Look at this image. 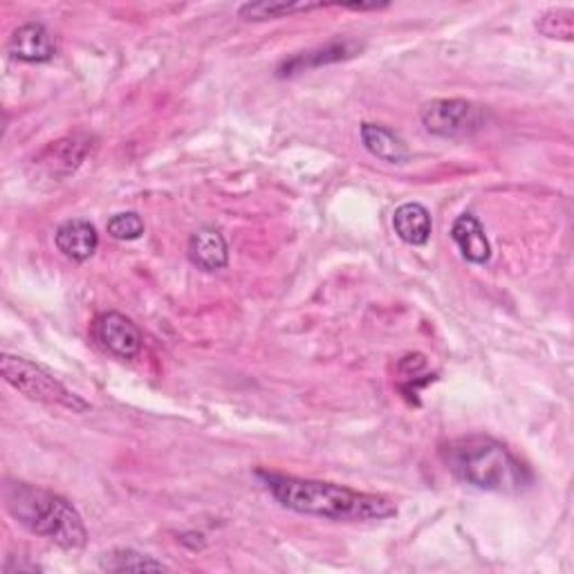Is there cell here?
I'll use <instances>...</instances> for the list:
<instances>
[{
  "label": "cell",
  "instance_id": "obj_1",
  "mask_svg": "<svg viewBox=\"0 0 574 574\" xmlns=\"http://www.w3.org/2000/svg\"><path fill=\"white\" fill-rule=\"evenodd\" d=\"M256 478L265 485L270 497L280 507L297 514L337 523L384 521L397 514L395 503L382 494H366V491H357L335 482L297 478L263 469L256 471Z\"/></svg>",
  "mask_w": 574,
  "mask_h": 574
},
{
  "label": "cell",
  "instance_id": "obj_2",
  "mask_svg": "<svg viewBox=\"0 0 574 574\" xmlns=\"http://www.w3.org/2000/svg\"><path fill=\"white\" fill-rule=\"evenodd\" d=\"M440 456L461 482L491 494L518 497L535 482V474L505 444L480 433L451 440Z\"/></svg>",
  "mask_w": 574,
  "mask_h": 574
},
{
  "label": "cell",
  "instance_id": "obj_3",
  "mask_svg": "<svg viewBox=\"0 0 574 574\" xmlns=\"http://www.w3.org/2000/svg\"><path fill=\"white\" fill-rule=\"evenodd\" d=\"M5 505L32 535L44 537L63 550H81L88 541L84 518L74 505L48 489L27 482L8 485Z\"/></svg>",
  "mask_w": 574,
  "mask_h": 574
},
{
  "label": "cell",
  "instance_id": "obj_4",
  "mask_svg": "<svg viewBox=\"0 0 574 574\" xmlns=\"http://www.w3.org/2000/svg\"><path fill=\"white\" fill-rule=\"evenodd\" d=\"M0 373H3V380L10 386H14L19 393H23L34 402L61 406L72 414H86L91 408V404L84 397L72 393L55 375H50L46 368H40L29 359L16 355H3L0 357Z\"/></svg>",
  "mask_w": 574,
  "mask_h": 574
},
{
  "label": "cell",
  "instance_id": "obj_5",
  "mask_svg": "<svg viewBox=\"0 0 574 574\" xmlns=\"http://www.w3.org/2000/svg\"><path fill=\"white\" fill-rule=\"evenodd\" d=\"M487 108L467 99H433L422 106L420 121L427 133L444 140L471 137L487 124Z\"/></svg>",
  "mask_w": 574,
  "mask_h": 574
},
{
  "label": "cell",
  "instance_id": "obj_6",
  "mask_svg": "<svg viewBox=\"0 0 574 574\" xmlns=\"http://www.w3.org/2000/svg\"><path fill=\"white\" fill-rule=\"evenodd\" d=\"M97 342L119 359H135L142 350L140 327L121 312H106L95 321Z\"/></svg>",
  "mask_w": 574,
  "mask_h": 574
},
{
  "label": "cell",
  "instance_id": "obj_7",
  "mask_svg": "<svg viewBox=\"0 0 574 574\" xmlns=\"http://www.w3.org/2000/svg\"><path fill=\"white\" fill-rule=\"evenodd\" d=\"M8 52L23 63H48L55 59L57 46L46 25L25 23L10 36Z\"/></svg>",
  "mask_w": 574,
  "mask_h": 574
},
{
  "label": "cell",
  "instance_id": "obj_8",
  "mask_svg": "<svg viewBox=\"0 0 574 574\" xmlns=\"http://www.w3.org/2000/svg\"><path fill=\"white\" fill-rule=\"evenodd\" d=\"M359 52H361V46L355 44V40H348V38L331 40V44H325L321 48H314V50H308V52H299V55H295L290 59H285L276 68V74L280 79L295 76V74L312 70V68H321V65H327V63H337V61L352 59Z\"/></svg>",
  "mask_w": 574,
  "mask_h": 574
},
{
  "label": "cell",
  "instance_id": "obj_9",
  "mask_svg": "<svg viewBox=\"0 0 574 574\" xmlns=\"http://www.w3.org/2000/svg\"><path fill=\"white\" fill-rule=\"evenodd\" d=\"M55 242H57V250L74 261V263H86L88 259L95 256L97 248H99V234L95 229V225H91L88 220H68L63 223L57 234H55Z\"/></svg>",
  "mask_w": 574,
  "mask_h": 574
},
{
  "label": "cell",
  "instance_id": "obj_10",
  "mask_svg": "<svg viewBox=\"0 0 574 574\" xmlns=\"http://www.w3.org/2000/svg\"><path fill=\"white\" fill-rule=\"evenodd\" d=\"M189 261L202 272H218L229 263L227 240L216 229H198L189 238Z\"/></svg>",
  "mask_w": 574,
  "mask_h": 574
},
{
  "label": "cell",
  "instance_id": "obj_11",
  "mask_svg": "<svg viewBox=\"0 0 574 574\" xmlns=\"http://www.w3.org/2000/svg\"><path fill=\"white\" fill-rule=\"evenodd\" d=\"M451 240L458 244L463 259L474 265H485L491 259V244L485 236V229L471 214L456 218L454 227H451Z\"/></svg>",
  "mask_w": 574,
  "mask_h": 574
},
{
  "label": "cell",
  "instance_id": "obj_12",
  "mask_svg": "<svg viewBox=\"0 0 574 574\" xmlns=\"http://www.w3.org/2000/svg\"><path fill=\"white\" fill-rule=\"evenodd\" d=\"M393 229L406 244H427L433 231V220L429 210L420 202H404L393 214Z\"/></svg>",
  "mask_w": 574,
  "mask_h": 574
},
{
  "label": "cell",
  "instance_id": "obj_13",
  "mask_svg": "<svg viewBox=\"0 0 574 574\" xmlns=\"http://www.w3.org/2000/svg\"><path fill=\"white\" fill-rule=\"evenodd\" d=\"M359 135L363 148L386 164H404L411 157L406 142L395 131L382 124H361Z\"/></svg>",
  "mask_w": 574,
  "mask_h": 574
},
{
  "label": "cell",
  "instance_id": "obj_14",
  "mask_svg": "<svg viewBox=\"0 0 574 574\" xmlns=\"http://www.w3.org/2000/svg\"><path fill=\"white\" fill-rule=\"evenodd\" d=\"M99 567L106 572H159V570H169L162 561L135 552V550H112L106 552L99 561Z\"/></svg>",
  "mask_w": 574,
  "mask_h": 574
},
{
  "label": "cell",
  "instance_id": "obj_15",
  "mask_svg": "<svg viewBox=\"0 0 574 574\" xmlns=\"http://www.w3.org/2000/svg\"><path fill=\"white\" fill-rule=\"evenodd\" d=\"M327 8L323 3H244L238 10V16L244 21H274V19H285L295 16L301 12H312Z\"/></svg>",
  "mask_w": 574,
  "mask_h": 574
},
{
  "label": "cell",
  "instance_id": "obj_16",
  "mask_svg": "<svg viewBox=\"0 0 574 574\" xmlns=\"http://www.w3.org/2000/svg\"><path fill=\"white\" fill-rule=\"evenodd\" d=\"M537 29L548 38L570 40L574 34V12L570 8H554L537 21Z\"/></svg>",
  "mask_w": 574,
  "mask_h": 574
},
{
  "label": "cell",
  "instance_id": "obj_17",
  "mask_svg": "<svg viewBox=\"0 0 574 574\" xmlns=\"http://www.w3.org/2000/svg\"><path fill=\"white\" fill-rule=\"evenodd\" d=\"M106 229L115 240H137L144 236V220L135 212H124L112 216Z\"/></svg>",
  "mask_w": 574,
  "mask_h": 574
}]
</instances>
